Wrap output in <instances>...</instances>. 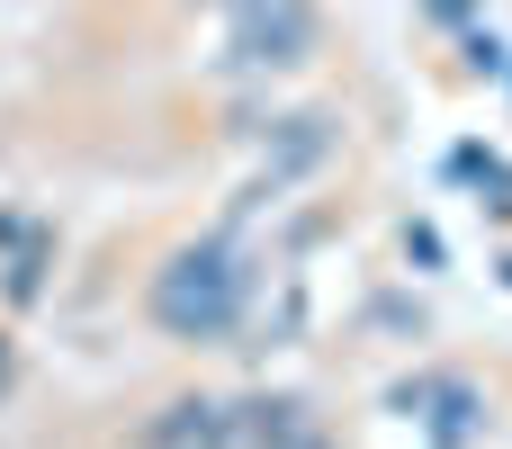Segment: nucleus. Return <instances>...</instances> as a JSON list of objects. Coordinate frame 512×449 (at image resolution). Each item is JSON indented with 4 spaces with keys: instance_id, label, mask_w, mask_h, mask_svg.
<instances>
[{
    "instance_id": "f03ea898",
    "label": "nucleus",
    "mask_w": 512,
    "mask_h": 449,
    "mask_svg": "<svg viewBox=\"0 0 512 449\" xmlns=\"http://www.w3.org/2000/svg\"><path fill=\"white\" fill-rule=\"evenodd\" d=\"M324 45V18L315 0H243L234 9V63L243 72H288Z\"/></svg>"
},
{
    "instance_id": "20e7f679",
    "label": "nucleus",
    "mask_w": 512,
    "mask_h": 449,
    "mask_svg": "<svg viewBox=\"0 0 512 449\" xmlns=\"http://www.w3.org/2000/svg\"><path fill=\"white\" fill-rule=\"evenodd\" d=\"M135 449H234V432H225V405H216V396H171V405L144 423Z\"/></svg>"
},
{
    "instance_id": "f257e3e1",
    "label": "nucleus",
    "mask_w": 512,
    "mask_h": 449,
    "mask_svg": "<svg viewBox=\"0 0 512 449\" xmlns=\"http://www.w3.org/2000/svg\"><path fill=\"white\" fill-rule=\"evenodd\" d=\"M144 315H153V333H171V342H225V333L252 315V261H243V243H234V234L180 243V252L144 279Z\"/></svg>"
},
{
    "instance_id": "39448f33",
    "label": "nucleus",
    "mask_w": 512,
    "mask_h": 449,
    "mask_svg": "<svg viewBox=\"0 0 512 449\" xmlns=\"http://www.w3.org/2000/svg\"><path fill=\"white\" fill-rule=\"evenodd\" d=\"M225 9H243V0H225Z\"/></svg>"
},
{
    "instance_id": "7ed1b4c3",
    "label": "nucleus",
    "mask_w": 512,
    "mask_h": 449,
    "mask_svg": "<svg viewBox=\"0 0 512 449\" xmlns=\"http://www.w3.org/2000/svg\"><path fill=\"white\" fill-rule=\"evenodd\" d=\"M225 432H234V449H333L324 423L297 396H234L225 405Z\"/></svg>"
}]
</instances>
